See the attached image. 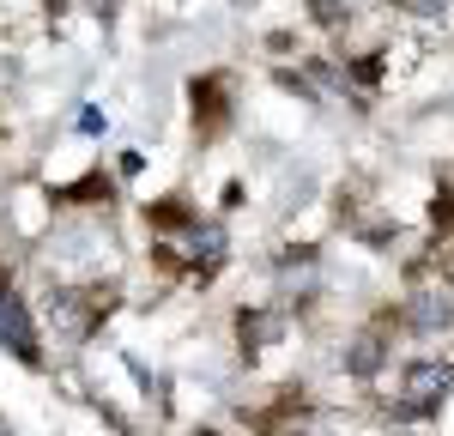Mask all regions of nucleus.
Masks as SVG:
<instances>
[{"label": "nucleus", "mask_w": 454, "mask_h": 436, "mask_svg": "<svg viewBox=\"0 0 454 436\" xmlns=\"http://www.w3.org/2000/svg\"><path fill=\"white\" fill-rule=\"evenodd\" d=\"M412 327H419V333L449 327V297H442V291H419V297H412Z\"/></svg>", "instance_id": "nucleus-3"}, {"label": "nucleus", "mask_w": 454, "mask_h": 436, "mask_svg": "<svg viewBox=\"0 0 454 436\" xmlns=\"http://www.w3.org/2000/svg\"><path fill=\"white\" fill-rule=\"evenodd\" d=\"M449 388H454L449 363H412V370H406V394L394 400V412H400V418H424V412H436V406L449 400Z\"/></svg>", "instance_id": "nucleus-1"}, {"label": "nucleus", "mask_w": 454, "mask_h": 436, "mask_svg": "<svg viewBox=\"0 0 454 436\" xmlns=\"http://www.w3.org/2000/svg\"><path fill=\"white\" fill-rule=\"evenodd\" d=\"M376 363H382V339H376V333H364V339L346 352V370H351V376H376Z\"/></svg>", "instance_id": "nucleus-4"}, {"label": "nucleus", "mask_w": 454, "mask_h": 436, "mask_svg": "<svg viewBox=\"0 0 454 436\" xmlns=\"http://www.w3.org/2000/svg\"><path fill=\"white\" fill-rule=\"evenodd\" d=\"M0 436H12V431H0Z\"/></svg>", "instance_id": "nucleus-6"}, {"label": "nucleus", "mask_w": 454, "mask_h": 436, "mask_svg": "<svg viewBox=\"0 0 454 436\" xmlns=\"http://www.w3.org/2000/svg\"><path fill=\"white\" fill-rule=\"evenodd\" d=\"M412 12H449V0H406Z\"/></svg>", "instance_id": "nucleus-5"}, {"label": "nucleus", "mask_w": 454, "mask_h": 436, "mask_svg": "<svg viewBox=\"0 0 454 436\" xmlns=\"http://www.w3.org/2000/svg\"><path fill=\"white\" fill-rule=\"evenodd\" d=\"M0 346L25 363H43V346H36V322L25 315V297L0 279Z\"/></svg>", "instance_id": "nucleus-2"}]
</instances>
